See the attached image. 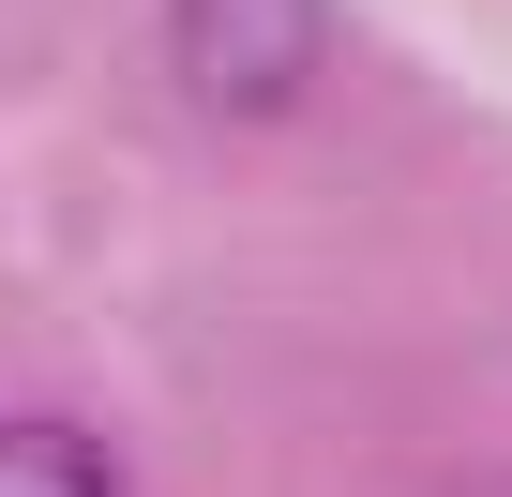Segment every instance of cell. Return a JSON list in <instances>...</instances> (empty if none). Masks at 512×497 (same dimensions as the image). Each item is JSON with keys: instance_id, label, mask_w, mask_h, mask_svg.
Listing matches in <instances>:
<instances>
[{"instance_id": "1", "label": "cell", "mask_w": 512, "mask_h": 497, "mask_svg": "<svg viewBox=\"0 0 512 497\" xmlns=\"http://www.w3.org/2000/svg\"><path fill=\"white\" fill-rule=\"evenodd\" d=\"M166 61L211 121H272L332 61V0H166Z\"/></svg>"}, {"instance_id": "2", "label": "cell", "mask_w": 512, "mask_h": 497, "mask_svg": "<svg viewBox=\"0 0 512 497\" xmlns=\"http://www.w3.org/2000/svg\"><path fill=\"white\" fill-rule=\"evenodd\" d=\"M0 497H136V482H121V452H106L91 422L16 407V422H0Z\"/></svg>"}]
</instances>
